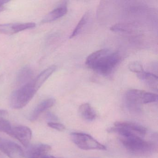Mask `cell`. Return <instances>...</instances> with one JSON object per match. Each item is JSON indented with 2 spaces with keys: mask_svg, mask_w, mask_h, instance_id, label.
<instances>
[{
  "mask_svg": "<svg viewBox=\"0 0 158 158\" xmlns=\"http://www.w3.org/2000/svg\"><path fill=\"white\" fill-rule=\"evenodd\" d=\"M120 61L117 52L103 49L91 53L86 60L88 67L103 76H108L113 71Z\"/></svg>",
  "mask_w": 158,
  "mask_h": 158,
  "instance_id": "6da1fadb",
  "label": "cell"
},
{
  "mask_svg": "<svg viewBox=\"0 0 158 158\" xmlns=\"http://www.w3.org/2000/svg\"><path fill=\"white\" fill-rule=\"evenodd\" d=\"M120 140L129 152L136 155L150 154L157 149L156 143L146 141L142 137L137 135L120 137Z\"/></svg>",
  "mask_w": 158,
  "mask_h": 158,
  "instance_id": "7a4b0ae2",
  "label": "cell"
},
{
  "mask_svg": "<svg viewBox=\"0 0 158 158\" xmlns=\"http://www.w3.org/2000/svg\"><path fill=\"white\" fill-rule=\"evenodd\" d=\"M38 90L32 81L21 86L12 92L10 98V105L14 109H21L25 107L32 99Z\"/></svg>",
  "mask_w": 158,
  "mask_h": 158,
  "instance_id": "3957f363",
  "label": "cell"
},
{
  "mask_svg": "<svg viewBox=\"0 0 158 158\" xmlns=\"http://www.w3.org/2000/svg\"><path fill=\"white\" fill-rule=\"evenodd\" d=\"M127 106L130 110L138 111L141 104L155 102L158 100V95L154 93L137 89H129L126 94Z\"/></svg>",
  "mask_w": 158,
  "mask_h": 158,
  "instance_id": "277c9868",
  "label": "cell"
},
{
  "mask_svg": "<svg viewBox=\"0 0 158 158\" xmlns=\"http://www.w3.org/2000/svg\"><path fill=\"white\" fill-rule=\"evenodd\" d=\"M73 142L81 149L100 150H105L106 147L101 144L90 135L79 132H73L71 134Z\"/></svg>",
  "mask_w": 158,
  "mask_h": 158,
  "instance_id": "5b68a950",
  "label": "cell"
},
{
  "mask_svg": "<svg viewBox=\"0 0 158 158\" xmlns=\"http://www.w3.org/2000/svg\"><path fill=\"white\" fill-rule=\"evenodd\" d=\"M0 151L10 158H25L22 148L15 142L0 137Z\"/></svg>",
  "mask_w": 158,
  "mask_h": 158,
  "instance_id": "8992f818",
  "label": "cell"
},
{
  "mask_svg": "<svg viewBox=\"0 0 158 158\" xmlns=\"http://www.w3.org/2000/svg\"><path fill=\"white\" fill-rule=\"evenodd\" d=\"M10 136L18 139L25 147H27L32 138V130L24 126L12 127Z\"/></svg>",
  "mask_w": 158,
  "mask_h": 158,
  "instance_id": "52a82bcc",
  "label": "cell"
},
{
  "mask_svg": "<svg viewBox=\"0 0 158 158\" xmlns=\"http://www.w3.org/2000/svg\"><path fill=\"white\" fill-rule=\"evenodd\" d=\"M50 146L48 144L39 143L30 147L25 153V156L27 158H41L51 150Z\"/></svg>",
  "mask_w": 158,
  "mask_h": 158,
  "instance_id": "ba28073f",
  "label": "cell"
},
{
  "mask_svg": "<svg viewBox=\"0 0 158 158\" xmlns=\"http://www.w3.org/2000/svg\"><path fill=\"white\" fill-rule=\"evenodd\" d=\"M114 126L123 128L142 137L147 134V130L146 127L131 122H116L114 123Z\"/></svg>",
  "mask_w": 158,
  "mask_h": 158,
  "instance_id": "9c48e42d",
  "label": "cell"
},
{
  "mask_svg": "<svg viewBox=\"0 0 158 158\" xmlns=\"http://www.w3.org/2000/svg\"><path fill=\"white\" fill-rule=\"evenodd\" d=\"M67 12V4L65 2L49 13L43 18L41 22L43 23H47L54 22L64 16Z\"/></svg>",
  "mask_w": 158,
  "mask_h": 158,
  "instance_id": "30bf717a",
  "label": "cell"
},
{
  "mask_svg": "<svg viewBox=\"0 0 158 158\" xmlns=\"http://www.w3.org/2000/svg\"><path fill=\"white\" fill-rule=\"evenodd\" d=\"M56 101L54 99H47L41 102L35 108L29 116V120L31 122H34L39 117L42 113L48 109L52 107L55 104Z\"/></svg>",
  "mask_w": 158,
  "mask_h": 158,
  "instance_id": "8fae6325",
  "label": "cell"
},
{
  "mask_svg": "<svg viewBox=\"0 0 158 158\" xmlns=\"http://www.w3.org/2000/svg\"><path fill=\"white\" fill-rule=\"evenodd\" d=\"M56 68L57 67L55 65H51L42 71L35 78L33 79L32 84L37 90H38L47 79L55 72Z\"/></svg>",
  "mask_w": 158,
  "mask_h": 158,
  "instance_id": "7c38bea8",
  "label": "cell"
},
{
  "mask_svg": "<svg viewBox=\"0 0 158 158\" xmlns=\"http://www.w3.org/2000/svg\"><path fill=\"white\" fill-rule=\"evenodd\" d=\"M34 72L28 66L23 67L19 71L17 76V82L23 86L30 83L33 80Z\"/></svg>",
  "mask_w": 158,
  "mask_h": 158,
  "instance_id": "4fadbf2b",
  "label": "cell"
},
{
  "mask_svg": "<svg viewBox=\"0 0 158 158\" xmlns=\"http://www.w3.org/2000/svg\"><path fill=\"white\" fill-rule=\"evenodd\" d=\"M79 113L81 117L86 121H93L97 116L95 110L88 103H84L80 105Z\"/></svg>",
  "mask_w": 158,
  "mask_h": 158,
  "instance_id": "5bb4252c",
  "label": "cell"
},
{
  "mask_svg": "<svg viewBox=\"0 0 158 158\" xmlns=\"http://www.w3.org/2000/svg\"><path fill=\"white\" fill-rule=\"evenodd\" d=\"M137 76L139 79L145 80L151 88L157 90L158 77L157 76L152 73H147L145 71Z\"/></svg>",
  "mask_w": 158,
  "mask_h": 158,
  "instance_id": "9a60e30c",
  "label": "cell"
},
{
  "mask_svg": "<svg viewBox=\"0 0 158 158\" xmlns=\"http://www.w3.org/2000/svg\"><path fill=\"white\" fill-rule=\"evenodd\" d=\"M88 16V14L87 13L83 15V17H82L81 20L79 21V23H78L75 29H74V31H73V33L71 34L70 38H73L76 36L77 35L79 34L80 31H81V30L84 27V26L87 23Z\"/></svg>",
  "mask_w": 158,
  "mask_h": 158,
  "instance_id": "2e32d148",
  "label": "cell"
},
{
  "mask_svg": "<svg viewBox=\"0 0 158 158\" xmlns=\"http://www.w3.org/2000/svg\"><path fill=\"white\" fill-rule=\"evenodd\" d=\"M12 127L8 120L0 117V132H4L10 135Z\"/></svg>",
  "mask_w": 158,
  "mask_h": 158,
  "instance_id": "e0dca14e",
  "label": "cell"
},
{
  "mask_svg": "<svg viewBox=\"0 0 158 158\" xmlns=\"http://www.w3.org/2000/svg\"><path fill=\"white\" fill-rule=\"evenodd\" d=\"M111 31L114 32H129L131 31V26L126 24H116L110 28Z\"/></svg>",
  "mask_w": 158,
  "mask_h": 158,
  "instance_id": "ac0fdd59",
  "label": "cell"
},
{
  "mask_svg": "<svg viewBox=\"0 0 158 158\" xmlns=\"http://www.w3.org/2000/svg\"><path fill=\"white\" fill-rule=\"evenodd\" d=\"M128 69L131 72L136 73L137 75L144 72L142 65L138 62L131 63L128 65Z\"/></svg>",
  "mask_w": 158,
  "mask_h": 158,
  "instance_id": "d6986e66",
  "label": "cell"
},
{
  "mask_svg": "<svg viewBox=\"0 0 158 158\" xmlns=\"http://www.w3.org/2000/svg\"><path fill=\"white\" fill-rule=\"evenodd\" d=\"M48 126L49 127L56 129L59 131H64L65 129V127L63 124L60 123H55V122H49L48 123Z\"/></svg>",
  "mask_w": 158,
  "mask_h": 158,
  "instance_id": "ffe728a7",
  "label": "cell"
},
{
  "mask_svg": "<svg viewBox=\"0 0 158 158\" xmlns=\"http://www.w3.org/2000/svg\"><path fill=\"white\" fill-rule=\"evenodd\" d=\"M8 2H9L8 1L0 0V11H2L4 10V5Z\"/></svg>",
  "mask_w": 158,
  "mask_h": 158,
  "instance_id": "44dd1931",
  "label": "cell"
},
{
  "mask_svg": "<svg viewBox=\"0 0 158 158\" xmlns=\"http://www.w3.org/2000/svg\"><path fill=\"white\" fill-rule=\"evenodd\" d=\"M48 117L50 119H53V120H56V117L52 114L49 113L48 114Z\"/></svg>",
  "mask_w": 158,
  "mask_h": 158,
  "instance_id": "7402d4cb",
  "label": "cell"
},
{
  "mask_svg": "<svg viewBox=\"0 0 158 158\" xmlns=\"http://www.w3.org/2000/svg\"><path fill=\"white\" fill-rule=\"evenodd\" d=\"M7 113H8V112H7V111L5 110L0 109V115H5V114H7Z\"/></svg>",
  "mask_w": 158,
  "mask_h": 158,
  "instance_id": "603a6c76",
  "label": "cell"
},
{
  "mask_svg": "<svg viewBox=\"0 0 158 158\" xmlns=\"http://www.w3.org/2000/svg\"><path fill=\"white\" fill-rule=\"evenodd\" d=\"M41 158H60V157H54L53 156H50V155H46L45 156H43V157H41Z\"/></svg>",
  "mask_w": 158,
  "mask_h": 158,
  "instance_id": "cb8c5ba5",
  "label": "cell"
}]
</instances>
